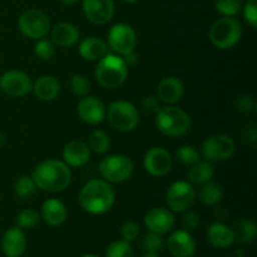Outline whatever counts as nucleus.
<instances>
[{
    "label": "nucleus",
    "instance_id": "f257e3e1",
    "mask_svg": "<svg viewBox=\"0 0 257 257\" xmlns=\"http://www.w3.org/2000/svg\"><path fill=\"white\" fill-rule=\"evenodd\" d=\"M32 178L44 192L59 193L67 190L72 182V172L67 163L59 160H45L34 168Z\"/></svg>",
    "mask_w": 257,
    "mask_h": 257
},
{
    "label": "nucleus",
    "instance_id": "f03ea898",
    "mask_svg": "<svg viewBox=\"0 0 257 257\" xmlns=\"http://www.w3.org/2000/svg\"><path fill=\"white\" fill-rule=\"evenodd\" d=\"M114 202V188L109 182L99 178L88 181L79 192L80 207L90 215H104Z\"/></svg>",
    "mask_w": 257,
    "mask_h": 257
},
{
    "label": "nucleus",
    "instance_id": "7ed1b4c3",
    "mask_svg": "<svg viewBox=\"0 0 257 257\" xmlns=\"http://www.w3.org/2000/svg\"><path fill=\"white\" fill-rule=\"evenodd\" d=\"M94 74L100 87L105 89H117L127 80L128 65L123 58L107 54L98 60Z\"/></svg>",
    "mask_w": 257,
    "mask_h": 257
},
{
    "label": "nucleus",
    "instance_id": "20e7f679",
    "mask_svg": "<svg viewBox=\"0 0 257 257\" xmlns=\"http://www.w3.org/2000/svg\"><path fill=\"white\" fill-rule=\"evenodd\" d=\"M156 125L167 137H182L191 130V118L187 113L175 105H166L156 114Z\"/></svg>",
    "mask_w": 257,
    "mask_h": 257
},
{
    "label": "nucleus",
    "instance_id": "39448f33",
    "mask_svg": "<svg viewBox=\"0 0 257 257\" xmlns=\"http://www.w3.org/2000/svg\"><path fill=\"white\" fill-rule=\"evenodd\" d=\"M211 43L220 50H227L237 45L242 37V27L232 17H222L213 22L208 32Z\"/></svg>",
    "mask_w": 257,
    "mask_h": 257
},
{
    "label": "nucleus",
    "instance_id": "423d86ee",
    "mask_svg": "<svg viewBox=\"0 0 257 257\" xmlns=\"http://www.w3.org/2000/svg\"><path fill=\"white\" fill-rule=\"evenodd\" d=\"M107 119L112 128L122 133L132 132L140 124V112L133 103L115 100L107 108Z\"/></svg>",
    "mask_w": 257,
    "mask_h": 257
},
{
    "label": "nucleus",
    "instance_id": "0eeeda50",
    "mask_svg": "<svg viewBox=\"0 0 257 257\" xmlns=\"http://www.w3.org/2000/svg\"><path fill=\"white\" fill-rule=\"evenodd\" d=\"M135 171L132 160L124 155H110L99 163V172L103 180L109 183H122L130 180Z\"/></svg>",
    "mask_w": 257,
    "mask_h": 257
},
{
    "label": "nucleus",
    "instance_id": "6e6552de",
    "mask_svg": "<svg viewBox=\"0 0 257 257\" xmlns=\"http://www.w3.org/2000/svg\"><path fill=\"white\" fill-rule=\"evenodd\" d=\"M236 146L232 138L226 135H213L206 138L201 147L203 158L208 162H223L235 155Z\"/></svg>",
    "mask_w": 257,
    "mask_h": 257
},
{
    "label": "nucleus",
    "instance_id": "1a4fd4ad",
    "mask_svg": "<svg viewBox=\"0 0 257 257\" xmlns=\"http://www.w3.org/2000/svg\"><path fill=\"white\" fill-rule=\"evenodd\" d=\"M20 33L29 39H42L49 33L50 22L44 12L29 9L22 13L18 20Z\"/></svg>",
    "mask_w": 257,
    "mask_h": 257
},
{
    "label": "nucleus",
    "instance_id": "9d476101",
    "mask_svg": "<svg viewBox=\"0 0 257 257\" xmlns=\"http://www.w3.org/2000/svg\"><path fill=\"white\" fill-rule=\"evenodd\" d=\"M195 201V188L190 182H186V181L173 182L166 192V203L172 212H186L192 207Z\"/></svg>",
    "mask_w": 257,
    "mask_h": 257
},
{
    "label": "nucleus",
    "instance_id": "9b49d317",
    "mask_svg": "<svg viewBox=\"0 0 257 257\" xmlns=\"http://www.w3.org/2000/svg\"><path fill=\"white\" fill-rule=\"evenodd\" d=\"M137 42V34L135 29L125 23H118L113 25L108 33L109 47L123 57L135 52Z\"/></svg>",
    "mask_w": 257,
    "mask_h": 257
},
{
    "label": "nucleus",
    "instance_id": "f8f14e48",
    "mask_svg": "<svg viewBox=\"0 0 257 257\" xmlns=\"http://www.w3.org/2000/svg\"><path fill=\"white\" fill-rule=\"evenodd\" d=\"M32 79L22 70H8L0 77V89L9 97H24L32 92Z\"/></svg>",
    "mask_w": 257,
    "mask_h": 257
},
{
    "label": "nucleus",
    "instance_id": "ddd939ff",
    "mask_svg": "<svg viewBox=\"0 0 257 257\" xmlns=\"http://www.w3.org/2000/svg\"><path fill=\"white\" fill-rule=\"evenodd\" d=\"M173 158L167 150L153 147L143 157V167L153 177H163L172 170Z\"/></svg>",
    "mask_w": 257,
    "mask_h": 257
},
{
    "label": "nucleus",
    "instance_id": "4468645a",
    "mask_svg": "<svg viewBox=\"0 0 257 257\" xmlns=\"http://www.w3.org/2000/svg\"><path fill=\"white\" fill-rule=\"evenodd\" d=\"M176 217L173 212L168 208L156 207L151 208L145 215V225L151 232L158 233V235H166L171 232L175 227Z\"/></svg>",
    "mask_w": 257,
    "mask_h": 257
},
{
    "label": "nucleus",
    "instance_id": "2eb2a0df",
    "mask_svg": "<svg viewBox=\"0 0 257 257\" xmlns=\"http://www.w3.org/2000/svg\"><path fill=\"white\" fill-rule=\"evenodd\" d=\"M77 113L80 119L90 125H97L104 120L107 108L104 103L92 95L82 97L77 107Z\"/></svg>",
    "mask_w": 257,
    "mask_h": 257
},
{
    "label": "nucleus",
    "instance_id": "dca6fc26",
    "mask_svg": "<svg viewBox=\"0 0 257 257\" xmlns=\"http://www.w3.org/2000/svg\"><path fill=\"white\" fill-rule=\"evenodd\" d=\"M83 12L90 23L104 25L114 15V3L113 0H83Z\"/></svg>",
    "mask_w": 257,
    "mask_h": 257
},
{
    "label": "nucleus",
    "instance_id": "f3484780",
    "mask_svg": "<svg viewBox=\"0 0 257 257\" xmlns=\"http://www.w3.org/2000/svg\"><path fill=\"white\" fill-rule=\"evenodd\" d=\"M167 248L173 257H192L197 246L187 230H176L167 238Z\"/></svg>",
    "mask_w": 257,
    "mask_h": 257
},
{
    "label": "nucleus",
    "instance_id": "a211bd4d",
    "mask_svg": "<svg viewBox=\"0 0 257 257\" xmlns=\"http://www.w3.org/2000/svg\"><path fill=\"white\" fill-rule=\"evenodd\" d=\"M0 246L7 257H22L27 251V236L22 228L15 226L5 231Z\"/></svg>",
    "mask_w": 257,
    "mask_h": 257
},
{
    "label": "nucleus",
    "instance_id": "6ab92c4d",
    "mask_svg": "<svg viewBox=\"0 0 257 257\" xmlns=\"http://www.w3.org/2000/svg\"><path fill=\"white\" fill-rule=\"evenodd\" d=\"M62 157L69 167H83L90 160V148L84 141H70L63 148Z\"/></svg>",
    "mask_w": 257,
    "mask_h": 257
},
{
    "label": "nucleus",
    "instance_id": "aec40b11",
    "mask_svg": "<svg viewBox=\"0 0 257 257\" xmlns=\"http://www.w3.org/2000/svg\"><path fill=\"white\" fill-rule=\"evenodd\" d=\"M185 94V84L177 77H166L157 87V97L161 103L173 105L180 102Z\"/></svg>",
    "mask_w": 257,
    "mask_h": 257
},
{
    "label": "nucleus",
    "instance_id": "412c9836",
    "mask_svg": "<svg viewBox=\"0 0 257 257\" xmlns=\"http://www.w3.org/2000/svg\"><path fill=\"white\" fill-rule=\"evenodd\" d=\"M60 83L54 75L45 74L38 78L34 83H33V93L35 97L42 102H52L55 100L60 94Z\"/></svg>",
    "mask_w": 257,
    "mask_h": 257
},
{
    "label": "nucleus",
    "instance_id": "4be33fe9",
    "mask_svg": "<svg viewBox=\"0 0 257 257\" xmlns=\"http://www.w3.org/2000/svg\"><path fill=\"white\" fill-rule=\"evenodd\" d=\"M40 216L49 226L53 227L62 226L68 217L67 206L58 198H49L43 202Z\"/></svg>",
    "mask_w": 257,
    "mask_h": 257
},
{
    "label": "nucleus",
    "instance_id": "5701e85b",
    "mask_svg": "<svg viewBox=\"0 0 257 257\" xmlns=\"http://www.w3.org/2000/svg\"><path fill=\"white\" fill-rule=\"evenodd\" d=\"M79 29L72 23H58L52 29V42L59 48H72L79 42Z\"/></svg>",
    "mask_w": 257,
    "mask_h": 257
},
{
    "label": "nucleus",
    "instance_id": "b1692460",
    "mask_svg": "<svg viewBox=\"0 0 257 257\" xmlns=\"http://www.w3.org/2000/svg\"><path fill=\"white\" fill-rule=\"evenodd\" d=\"M206 237L211 246L221 248V250L231 247L236 242L232 228L221 222H215L210 225L207 232H206Z\"/></svg>",
    "mask_w": 257,
    "mask_h": 257
},
{
    "label": "nucleus",
    "instance_id": "393cba45",
    "mask_svg": "<svg viewBox=\"0 0 257 257\" xmlns=\"http://www.w3.org/2000/svg\"><path fill=\"white\" fill-rule=\"evenodd\" d=\"M79 54L88 62H98L108 54L107 43L97 37H88L79 44Z\"/></svg>",
    "mask_w": 257,
    "mask_h": 257
},
{
    "label": "nucleus",
    "instance_id": "a878e982",
    "mask_svg": "<svg viewBox=\"0 0 257 257\" xmlns=\"http://www.w3.org/2000/svg\"><path fill=\"white\" fill-rule=\"evenodd\" d=\"M215 176V168L208 161H198L193 166H191L188 171V181L191 185L202 186L208 181H212Z\"/></svg>",
    "mask_w": 257,
    "mask_h": 257
},
{
    "label": "nucleus",
    "instance_id": "bb28decb",
    "mask_svg": "<svg viewBox=\"0 0 257 257\" xmlns=\"http://www.w3.org/2000/svg\"><path fill=\"white\" fill-rule=\"evenodd\" d=\"M235 241L240 243H250L255 241L257 236V226L250 218H240L232 227Z\"/></svg>",
    "mask_w": 257,
    "mask_h": 257
},
{
    "label": "nucleus",
    "instance_id": "cd10ccee",
    "mask_svg": "<svg viewBox=\"0 0 257 257\" xmlns=\"http://www.w3.org/2000/svg\"><path fill=\"white\" fill-rule=\"evenodd\" d=\"M223 197V190L220 183L208 181L202 185L200 191V200L205 206H216Z\"/></svg>",
    "mask_w": 257,
    "mask_h": 257
},
{
    "label": "nucleus",
    "instance_id": "c85d7f7f",
    "mask_svg": "<svg viewBox=\"0 0 257 257\" xmlns=\"http://www.w3.org/2000/svg\"><path fill=\"white\" fill-rule=\"evenodd\" d=\"M88 146L90 151L98 155H104L110 148V138L107 132L102 130H95L90 133L89 140H88Z\"/></svg>",
    "mask_w": 257,
    "mask_h": 257
},
{
    "label": "nucleus",
    "instance_id": "c756f323",
    "mask_svg": "<svg viewBox=\"0 0 257 257\" xmlns=\"http://www.w3.org/2000/svg\"><path fill=\"white\" fill-rule=\"evenodd\" d=\"M37 185H35L34 180L32 178V176H20L17 180L14 186L15 193H17L18 197L20 198H30L37 191Z\"/></svg>",
    "mask_w": 257,
    "mask_h": 257
},
{
    "label": "nucleus",
    "instance_id": "7c9ffc66",
    "mask_svg": "<svg viewBox=\"0 0 257 257\" xmlns=\"http://www.w3.org/2000/svg\"><path fill=\"white\" fill-rule=\"evenodd\" d=\"M175 155L178 162L183 166H193L201 160L200 152L190 145L181 146L180 148H177Z\"/></svg>",
    "mask_w": 257,
    "mask_h": 257
},
{
    "label": "nucleus",
    "instance_id": "2f4dec72",
    "mask_svg": "<svg viewBox=\"0 0 257 257\" xmlns=\"http://www.w3.org/2000/svg\"><path fill=\"white\" fill-rule=\"evenodd\" d=\"M105 257H135L131 242L124 240L113 241L105 250Z\"/></svg>",
    "mask_w": 257,
    "mask_h": 257
},
{
    "label": "nucleus",
    "instance_id": "473e14b6",
    "mask_svg": "<svg viewBox=\"0 0 257 257\" xmlns=\"http://www.w3.org/2000/svg\"><path fill=\"white\" fill-rule=\"evenodd\" d=\"M40 221V215L33 208H25V210L20 211L17 216V226L22 230H25V228H33L39 223Z\"/></svg>",
    "mask_w": 257,
    "mask_h": 257
},
{
    "label": "nucleus",
    "instance_id": "72a5a7b5",
    "mask_svg": "<svg viewBox=\"0 0 257 257\" xmlns=\"http://www.w3.org/2000/svg\"><path fill=\"white\" fill-rule=\"evenodd\" d=\"M216 10L222 17H236L242 10L241 0H216Z\"/></svg>",
    "mask_w": 257,
    "mask_h": 257
},
{
    "label": "nucleus",
    "instance_id": "f704fd0d",
    "mask_svg": "<svg viewBox=\"0 0 257 257\" xmlns=\"http://www.w3.org/2000/svg\"><path fill=\"white\" fill-rule=\"evenodd\" d=\"M142 247L145 252L160 253L165 247V240H163L162 235H158V233L150 231V232L143 236Z\"/></svg>",
    "mask_w": 257,
    "mask_h": 257
},
{
    "label": "nucleus",
    "instance_id": "c9c22d12",
    "mask_svg": "<svg viewBox=\"0 0 257 257\" xmlns=\"http://www.w3.org/2000/svg\"><path fill=\"white\" fill-rule=\"evenodd\" d=\"M70 89L77 97H85L90 90V82L85 75L75 74L70 79Z\"/></svg>",
    "mask_w": 257,
    "mask_h": 257
},
{
    "label": "nucleus",
    "instance_id": "e433bc0d",
    "mask_svg": "<svg viewBox=\"0 0 257 257\" xmlns=\"http://www.w3.org/2000/svg\"><path fill=\"white\" fill-rule=\"evenodd\" d=\"M34 53L40 60H50L55 54V45L54 43L50 42V40L45 39H39L37 42V44L34 45Z\"/></svg>",
    "mask_w": 257,
    "mask_h": 257
},
{
    "label": "nucleus",
    "instance_id": "4c0bfd02",
    "mask_svg": "<svg viewBox=\"0 0 257 257\" xmlns=\"http://www.w3.org/2000/svg\"><path fill=\"white\" fill-rule=\"evenodd\" d=\"M120 236H122V240L127 241V242H133L138 238L140 236V226L135 221H127V222L123 223V226L120 227Z\"/></svg>",
    "mask_w": 257,
    "mask_h": 257
},
{
    "label": "nucleus",
    "instance_id": "58836bf2",
    "mask_svg": "<svg viewBox=\"0 0 257 257\" xmlns=\"http://www.w3.org/2000/svg\"><path fill=\"white\" fill-rule=\"evenodd\" d=\"M243 9V18L251 28H257V0H247Z\"/></svg>",
    "mask_w": 257,
    "mask_h": 257
},
{
    "label": "nucleus",
    "instance_id": "ea45409f",
    "mask_svg": "<svg viewBox=\"0 0 257 257\" xmlns=\"http://www.w3.org/2000/svg\"><path fill=\"white\" fill-rule=\"evenodd\" d=\"M236 105H237V109L240 112L250 113L255 110L256 100L251 94H242L236 100Z\"/></svg>",
    "mask_w": 257,
    "mask_h": 257
},
{
    "label": "nucleus",
    "instance_id": "a19ab883",
    "mask_svg": "<svg viewBox=\"0 0 257 257\" xmlns=\"http://www.w3.org/2000/svg\"><path fill=\"white\" fill-rule=\"evenodd\" d=\"M142 108L145 112L150 113V114H157L160 112L161 107V100L156 95H148L145 99L142 100Z\"/></svg>",
    "mask_w": 257,
    "mask_h": 257
},
{
    "label": "nucleus",
    "instance_id": "79ce46f5",
    "mask_svg": "<svg viewBox=\"0 0 257 257\" xmlns=\"http://www.w3.org/2000/svg\"><path fill=\"white\" fill-rule=\"evenodd\" d=\"M182 223L185 230H195L200 225V216L196 212H192V211H186L185 215L182 216Z\"/></svg>",
    "mask_w": 257,
    "mask_h": 257
},
{
    "label": "nucleus",
    "instance_id": "37998d69",
    "mask_svg": "<svg viewBox=\"0 0 257 257\" xmlns=\"http://www.w3.org/2000/svg\"><path fill=\"white\" fill-rule=\"evenodd\" d=\"M246 133H247V141H250L252 145L256 143V138H257V132H256V124H251L248 125L247 130H246Z\"/></svg>",
    "mask_w": 257,
    "mask_h": 257
},
{
    "label": "nucleus",
    "instance_id": "c03bdc74",
    "mask_svg": "<svg viewBox=\"0 0 257 257\" xmlns=\"http://www.w3.org/2000/svg\"><path fill=\"white\" fill-rule=\"evenodd\" d=\"M123 60H124L125 64H127L128 67H130V65H135L136 63L138 62V55L136 54L135 52H132L130 53V54L124 55V57H123Z\"/></svg>",
    "mask_w": 257,
    "mask_h": 257
},
{
    "label": "nucleus",
    "instance_id": "a18cd8bd",
    "mask_svg": "<svg viewBox=\"0 0 257 257\" xmlns=\"http://www.w3.org/2000/svg\"><path fill=\"white\" fill-rule=\"evenodd\" d=\"M59 2L64 5H74L78 2H80V0H59Z\"/></svg>",
    "mask_w": 257,
    "mask_h": 257
},
{
    "label": "nucleus",
    "instance_id": "49530a36",
    "mask_svg": "<svg viewBox=\"0 0 257 257\" xmlns=\"http://www.w3.org/2000/svg\"><path fill=\"white\" fill-rule=\"evenodd\" d=\"M5 142H7V137H5L4 133L0 132V148L5 145Z\"/></svg>",
    "mask_w": 257,
    "mask_h": 257
},
{
    "label": "nucleus",
    "instance_id": "de8ad7c7",
    "mask_svg": "<svg viewBox=\"0 0 257 257\" xmlns=\"http://www.w3.org/2000/svg\"><path fill=\"white\" fill-rule=\"evenodd\" d=\"M142 257H160V255H158V253H155V252H146Z\"/></svg>",
    "mask_w": 257,
    "mask_h": 257
},
{
    "label": "nucleus",
    "instance_id": "09e8293b",
    "mask_svg": "<svg viewBox=\"0 0 257 257\" xmlns=\"http://www.w3.org/2000/svg\"><path fill=\"white\" fill-rule=\"evenodd\" d=\"M80 257H99V256L94 255V253H85V255H83V256H80Z\"/></svg>",
    "mask_w": 257,
    "mask_h": 257
},
{
    "label": "nucleus",
    "instance_id": "8fccbe9b",
    "mask_svg": "<svg viewBox=\"0 0 257 257\" xmlns=\"http://www.w3.org/2000/svg\"><path fill=\"white\" fill-rule=\"evenodd\" d=\"M124 2L128 4H135V3H137V0H124Z\"/></svg>",
    "mask_w": 257,
    "mask_h": 257
},
{
    "label": "nucleus",
    "instance_id": "3c124183",
    "mask_svg": "<svg viewBox=\"0 0 257 257\" xmlns=\"http://www.w3.org/2000/svg\"><path fill=\"white\" fill-rule=\"evenodd\" d=\"M235 257H243V255H242V251H238V252H236V256Z\"/></svg>",
    "mask_w": 257,
    "mask_h": 257
}]
</instances>
